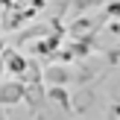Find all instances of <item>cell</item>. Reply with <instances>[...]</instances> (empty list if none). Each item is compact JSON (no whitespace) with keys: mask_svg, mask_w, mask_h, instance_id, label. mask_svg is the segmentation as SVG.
Instances as JSON below:
<instances>
[{"mask_svg":"<svg viewBox=\"0 0 120 120\" xmlns=\"http://www.w3.org/2000/svg\"><path fill=\"white\" fill-rule=\"evenodd\" d=\"M3 50H6V41H3V38H0V56H3Z\"/></svg>","mask_w":120,"mask_h":120,"instance_id":"11","label":"cell"},{"mask_svg":"<svg viewBox=\"0 0 120 120\" xmlns=\"http://www.w3.org/2000/svg\"><path fill=\"white\" fill-rule=\"evenodd\" d=\"M0 120H6V111H3V105H0Z\"/></svg>","mask_w":120,"mask_h":120,"instance_id":"12","label":"cell"},{"mask_svg":"<svg viewBox=\"0 0 120 120\" xmlns=\"http://www.w3.org/2000/svg\"><path fill=\"white\" fill-rule=\"evenodd\" d=\"M114 103H120V85L114 88Z\"/></svg>","mask_w":120,"mask_h":120,"instance_id":"9","label":"cell"},{"mask_svg":"<svg viewBox=\"0 0 120 120\" xmlns=\"http://www.w3.org/2000/svg\"><path fill=\"white\" fill-rule=\"evenodd\" d=\"M79 70H76V73H70V82H76V85H88V82H94L100 76V68L94 62H88V59H79Z\"/></svg>","mask_w":120,"mask_h":120,"instance_id":"5","label":"cell"},{"mask_svg":"<svg viewBox=\"0 0 120 120\" xmlns=\"http://www.w3.org/2000/svg\"><path fill=\"white\" fill-rule=\"evenodd\" d=\"M6 120H32V114H29V117H6Z\"/></svg>","mask_w":120,"mask_h":120,"instance_id":"10","label":"cell"},{"mask_svg":"<svg viewBox=\"0 0 120 120\" xmlns=\"http://www.w3.org/2000/svg\"><path fill=\"white\" fill-rule=\"evenodd\" d=\"M109 120H114V117H109Z\"/></svg>","mask_w":120,"mask_h":120,"instance_id":"13","label":"cell"},{"mask_svg":"<svg viewBox=\"0 0 120 120\" xmlns=\"http://www.w3.org/2000/svg\"><path fill=\"white\" fill-rule=\"evenodd\" d=\"M53 29H64V26H53L50 21H47V23H32V26H26V29H21V32H18L15 44H18V47H23V44H29V41L44 38V35H47V32H53Z\"/></svg>","mask_w":120,"mask_h":120,"instance_id":"4","label":"cell"},{"mask_svg":"<svg viewBox=\"0 0 120 120\" xmlns=\"http://www.w3.org/2000/svg\"><path fill=\"white\" fill-rule=\"evenodd\" d=\"M44 94H47V103L50 105H59L64 114H73V105H70V94L64 85H44Z\"/></svg>","mask_w":120,"mask_h":120,"instance_id":"3","label":"cell"},{"mask_svg":"<svg viewBox=\"0 0 120 120\" xmlns=\"http://www.w3.org/2000/svg\"><path fill=\"white\" fill-rule=\"evenodd\" d=\"M21 97H23V82L21 79H6V82H0V105H3V109L18 105Z\"/></svg>","mask_w":120,"mask_h":120,"instance_id":"2","label":"cell"},{"mask_svg":"<svg viewBox=\"0 0 120 120\" xmlns=\"http://www.w3.org/2000/svg\"><path fill=\"white\" fill-rule=\"evenodd\" d=\"M105 62H109L111 68H117V64H120V50H117V47H111V50H105Z\"/></svg>","mask_w":120,"mask_h":120,"instance_id":"7","label":"cell"},{"mask_svg":"<svg viewBox=\"0 0 120 120\" xmlns=\"http://www.w3.org/2000/svg\"><path fill=\"white\" fill-rule=\"evenodd\" d=\"M105 0H68V12H73V15H85V12L91 9H100Z\"/></svg>","mask_w":120,"mask_h":120,"instance_id":"6","label":"cell"},{"mask_svg":"<svg viewBox=\"0 0 120 120\" xmlns=\"http://www.w3.org/2000/svg\"><path fill=\"white\" fill-rule=\"evenodd\" d=\"M97 100H100V85H97V79H94V82H88V85H76V97H70V105H73L76 114H88V111L97 105Z\"/></svg>","mask_w":120,"mask_h":120,"instance_id":"1","label":"cell"},{"mask_svg":"<svg viewBox=\"0 0 120 120\" xmlns=\"http://www.w3.org/2000/svg\"><path fill=\"white\" fill-rule=\"evenodd\" d=\"M109 117L120 120V103H111V109H109Z\"/></svg>","mask_w":120,"mask_h":120,"instance_id":"8","label":"cell"}]
</instances>
